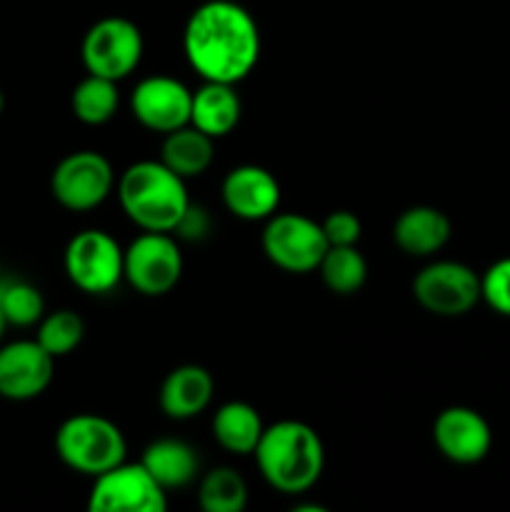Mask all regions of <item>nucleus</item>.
<instances>
[{
    "label": "nucleus",
    "instance_id": "5701e85b",
    "mask_svg": "<svg viewBox=\"0 0 510 512\" xmlns=\"http://www.w3.org/2000/svg\"><path fill=\"white\" fill-rule=\"evenodd\" d=\"M73 115L85 125H103L108 120H113V115L118 113L120 95H118V83L108 78H100V75H90L80 80L73 90Z\"/></svg>",
    "mask_w": 510,
    "mask_h": 512
},
{
    "label": "nucleus",
    "instance_id": "1a4fd4ad",
    "mask_svg": "<svg viewBox=\"0 0 510 512\" xmlns=\"http://www.w3.org/2000/svg\"><path fill=\"white\" fill-rule=\"evenodd\" d=\"M115 175L108 158L95 150H78L70 153L55 165L50 190L53 198L73 213H85L108 200L113 193Z\"/></svg>",
    "mask_w": 510,
    "mask_h": 512
},
{
    "label": "nucleus",
    "instance_id": "6ab92c4d",
    "mask_svg": "<svg viewBox=\"0 0 510 512\" xmlns=\"http://www.w3.org/2000/svg\"><path fill=\"white\" fill-rule=\"evenodd\" d=\"M140 463H143V468L153 475V480L165 493L190 485L200 470V460L195 450L188 443L175 438H163L150 443Z\"/></svg>",
    "mask_w": 510,
    "mask_h": 512
},
{
    "label": "nucleus",
    "instance_id": "dca6fc26",
    "mask_svg": "<svg viewBox=\"0 0 510 512\" xmlns=\"http://www.w3.org/2000/svg\"><path fill=\"white\" fill-rule=\"evenodd\" d=\"M450 233L453 228H450L448 215L430 205H413L403 210L393 225L395 245L413 258H430L443 250Z\"/></svg>",
    "mask_w": 510,
    "mask_h": 512
},
{
    "label": "nucleus",
    "instance_id": "b1692460",
    "mask_svg": "<svg viewBox=\"0 0 510 512\" xmlns=\"http://www.w3.org/2000/svg\"><path fill=\"white\" fill-rule=\"evenodd\" d=\"M198 503L205 512H243L248 505V485L233 468H213L203 475Z\"/></svg>",
    "mask_w": 510,
    "mask_h": 512
},
{
    "label": "nucleus",
    "instance_id": "4468645a",
    "mask_svg": "<svg viewBox=\"0 0 510 512\" xmlns=\"http://www.w3.org/2000/svg\"><path fill=\"white\" fill-rule=\"evenodd\" d=\"M433 440L440 455L450 463L473 465L490 453L493 433H490L488 420L478 410L453 405L435 418Z\"/></svg>",
    "mask_w": 510,
    "mask_h": 512
},
{
    "label": "nucleus",
    "instance_id": "20e7f679",
    "mask_svg": "<svg viewBox=\"0 0 510 512\" xmlns=\"http://www.w3.org/2000/svg\"><path fill=\"white\" fill-rule=\"evenodd\" d=\"M55 453L75 473L98 478L100 473L123 463L128 445L113 420L103 415L80 413L58 428Z\"/></svg>",
    "mask_w": 510,
    "mask_h": 512
},
{
    "label": "nucleus",
    "instance_id": "f257e3e1",
    "mask_svg": "<svg viewBox=\"0 0 510 512\" xmlns=\"http://www.w3.org/2000/svg\"><path fill=\"white\" fill-rule=\"evenodd\" d=\"M183 50L200 78L235 85L258 65V23L233 0H208L185 23Z\"/></svg>",
    "mask_w": 510,
    "mask_h": 512
},
{
    "label": "nucleus",
    "instance_id": "7ed1b4c3",
    "mask_svg": "<svg viewBox=\"0 0 510 512\" xmlns=\"http://www.w3.org/2000/svg\"><path fill=\"white\" fill-rule=\"evenodd\" d=\"M118 200L138 228L153 233H173L190 208L185 180L160 160L130 165L118 180Z\"/></svg>",
    "mask_w": 510,
    "mask_h": 512
},
{
    "label": "nucleus",
    "instance_id": "393cba45",
    "mask_svg": "<svg viewBox=\"0 0 510 512\" xmlns=\"http://www.w3.org/2000/svg\"><path fill=\"white\" fill-rule=\"evenodd\" d=\"M0 310L8 325L30 328L45 315L43 293L23 278H0Z\"/></svg>",
    "mask_w": 510,
    "mask_h": 512
},
{
    "label": "nucleus",
    "instance_id": "412c9836",
    "mask_svg": "<svg viewBox=\"0 0 510 512\" xmlns=\"http://www.w3.org/2000/svg\"><path fill=\"white\" fill-rule=\"evenodd\" d=\"M265 425L258 410L248 403H225L213 415V438L223 450L233 455H250L258 448Z\"/></svg>",
    "mask_w": 510,
    "mask_h": 512
},
{
    "label": "nucleus",
    "instance_id": "f03ea898",
    "mask_svg": "<svg viewBox=\"0 0 510 512\" xmlns=\"http://www.w3.org/2000/svg\"><path fill=\"white\" fill-rule=\"evenodd\" d=\"M260 475L270 488L300 495L318 483L325 465L320 435L300 420H278L263 430L255 448Z\"/></svg>",
    "mask_w": 510,
    "mask_h": 512
},
{
    "label": "nucleus",
    "instance_id": "a211bd4d",
    "mask_svg": "<svg viewBox=\"0 0 510 512\" xmlns=\"http://www.w3.org/2000/svg\"><path fill=\"white\" fill-rule=\"evenodd\" d=\"M240 98L230 83H213L205 80L193 93L190 105V125L203 130L210 138H225L233 133L240 120Z\"/></svg>",
    "mask_w": 510,
    "mask_h": 512
},
{
    "label": "nucleus",
    "instance_id": "423d86ee",
    "mask_svg": "<svg viewBox=\"0 0 510 512\" xmlns=\"http://www.w3.org/2000/svg\"><path fill=\"white\" fill-rule=\"evenodd\" d=\"M328 248L323 225L300 213L270 215L265 223L263 253L285 273H313Z\"/></svg>",
    "mask_w": 510,
    "mask_h": 512
},
{
    "label": "nucleus",
    "instance_id": "aec40b11",
    "mask_svg": "<svg viewBox=\"0 0 510 512\" xmlns=\"http://www.w3.org/2000/svg\"><path fill=\"white\" fill-rule=\"evenodd\" d=\"M160 163L168 165L183 180L198 178L213 163V138L190 123L173 133H165Z\"/></svg>",
    "mask_w": 510,
    "mask_h": 512
},
{
    "label": "nucleus",
    "instance_id": "f3484780",
    "mask_svg": "<svg viewBox=\"0 0 510 512\" xmlns=\"http://www.w3.org/2000/svg\"><path fill=\"white\" fill-rule=\"evenodd\" d=\"M213 390L215 383L208 370L200 365H180L170 370L160 385V410L173 420H190L208 408Z\"/></svg>",
    "mask_w": 510,
    "mask_h": 512
},
{
    "label": "nucleus",
    "instance_id": "ddd939ff",
    "mask_svg": "<svg viewBox=\"0 0 510 512\" xmlns=\"http://www.w3.org/2000/svg\"><path fill=\"white\" fill-rule=\"evenodd\" d=\"M193 90L170 75H150L135 85L130 110L143 128L153 133H173L190 123Z\"/></svg>",
    "mask_w": 510,
    "mask_h": 512
},
{
    "label": "nucleus",
    "instance_id": "6e6552de",
    "mask_svg": "<svg viewBox=\"0 0 510 512\" xmlns=\"http://www.w3.org/2000/svg\"><path fill=\"white\" fill-rule=\"evenodd\" d=\"M413 295L428 313L458 318L478 305L480 278L473 268L458 260H435L415 275Z\"/></svg>",
    "mask_w": 510,
    "mask_h": 512
},
{
    "label": "nucleus",
    "instance_id": "bb28decb",
    "mask_svg": "<svg viewBox=\"0 0 510 512\" xmlns=\"http://www.w3.org/2000/svg\"><path fill=\"white\" fill-rule=\"evenodd\" d=\"M480 300L503 318H510V258L498 260L480 278Z\"/></svg>",
    "mask_w": 510,
    "mask_h": 512
},
{
    "label": "nucleus",
    "instance_id": "c756f323",
    "mask_svg": "<svg viewBox=\"0 0 510 512\" xmlns=\"http://www.w3.org/2000/svg\"><path fill=\"white\" fill-rule=\"evenodd\" d=\"M3 108H5V98H3V90H0V115H3Z\"/></svg>",
    "mask_w": 510,
    "mask_h": 512
},
{
    "label": "nucleus",
    "instance_id": "a878e982",
    "mask_svg": "<svg viewBox=\"0 0 510 512\" xmlns=\"http://www.w3.org/2000/svg\"><path fill=\"white\" fill-rule=\"evenodd\" d=\"M85 338V323L73 310H55V313L43 315L38 325V343L53 355L55 360L73 353Z\"/></svg>",
    "mask_w": 510,
    "mask_h": 512
},
{
    "label": "nucleus",
    "instance_id": "f8f14e48",
    "mask_svg": "<svg viewBox=\"0 0 510 512\" xmlns=\"http://www.w3.org/2000/svg\"><path fill=\"white\" fill-rule=\"evenodd\" d=\"M55 358L38 340H15L0 345V398L25 403L50 388Z\"/></svg>",
    "mask_w": 510,
    "mask_h": 512
},
{
    "label": "nucleus",
    "instance_id": "9d476101",
    "mask_svg": "<svg viewBox=\"0 0 510 512\" xmlns=\"http://www.w3.org/2000/svg\"><path fill=\"white\" fill-rule=\"evenodd\" d=\"M125 280L140 295L158 298L170 293L183 275V255L168 233L145 230L125 250Z\"/></svg>",
    "mask_w": 510,
    "mask_h": 512
},
{
    "label": "nucleus",
    "instance_id": "0eeeda50",
    "mask_svg": "<svg viewBox=\"0 0 510 512\" xmlns=\"http://www.w3.org/2000/svg\"><path fill=\"white\" fill-rule=\"evenodd\" d=\"M143 33L128 18H103L85 33L80 55L90 75L123 80L133 73L143 58Z\"/></svg>",
    "mask_w": 510,
    "mask_h": 512
},
{
    "label": "nucleus",
    "instance_id": "4be33fe9",
    "mask_svg": "<svg viewBox=\"0 0 510 512\" xmlns=\"http://www.w3.org/2000/svg\"><path fill=\"white\" fill-rule=\"evenodd\" d=\"M325 288L335 295H353L368 280V263L355 245H330L318 265Z\"/></svg>",
    "mask_w": 510,
    "mask_h": 512
},
{
    "label": "nucleus",
    "instance_id": "39448f33",
    "mask_svg": "<svg viewBox=\"0 0 510 512\" xmlns=\"http://www.w3.org/2000/svg\"><path fill=\"white\" fill-rule=\"evenodd\" d=\"M125 250L105 230H80L65 248V275L88 295H105L125 280Z\"/></svg>",
    "mask_w": 510,
    "mask_h": 512
},
{
    "label": "nucleus",
    "instance_id": "7c9ffc66",
    "mask_svg": "<svg viewBox=\"0 0 510 512\" xmlns=\"http://www.w3.org/2000/svg\"><path fill=\"white\" fill-rule=\"evenodd\" d=\"M0 278H3V265H0Z\"/></svg>",
    "mask_w": 510,
    "mask_h": 512
},
{
    "label": "nucleus",
    "instance_id": "9b49d317",
    "mask_svg": "<svg viewBox=\"0 0 510 512\" xmlns=\"http://www.w3.org/2000/svg\"><path fill=\"white\" fill-rule=\"evenodd\" d=\"M88 508L93 512H163L165 490L143 468V463H120L93 478Z\"/></svg>",
    "mask_w": 510,
    "mask_h": 512
},
{
    "label": "nucleus",
    "instance_id": "cd10ccee",
    "mask_svg": "<svg viewBox=\"0 0 510 512\" xmlns=\"http://www.w3.org/2000/svg\"><path fill=\"white\" fill-rule=\"evenodd\" d=\"M323 233L328 245H355L360 240V220L350 210H333L323 220Z\"/></svg>",
    "mask_w": 510,
    "mask_h": 512
},
{
    "label": "nucleus",
    "instance_id": "c85d7f7f",
    "mask_svg": "<svg viewBox=\"0 0 510 512\" xmlns=\"http://www.w3.org/2000/svg\"><path fill=\"white\" fill-rule=\"evenodd\" d=\"M5 328H8V320H5L3 310H0V343H3V335H5Z\"/></svg>",
    "mask_w": 510,
    "mask_h": 512
},
{
    "label": "nucleus",
    "instance_id": "2eb2a0df",
    "mask_svg": "<svg viewBox=\"0 0 510 512\" xmlns=\"http://www.w3.org/2000/svg\"><path fill=\"white\" fill-rule=\"evenodd\" d=\"M223 203L240 220H268L278 213L280 183L260 165H238L223 180Z\"/></svg>",
    "mask_w": 510,
    "mask_h": 512
}]
</instances>
